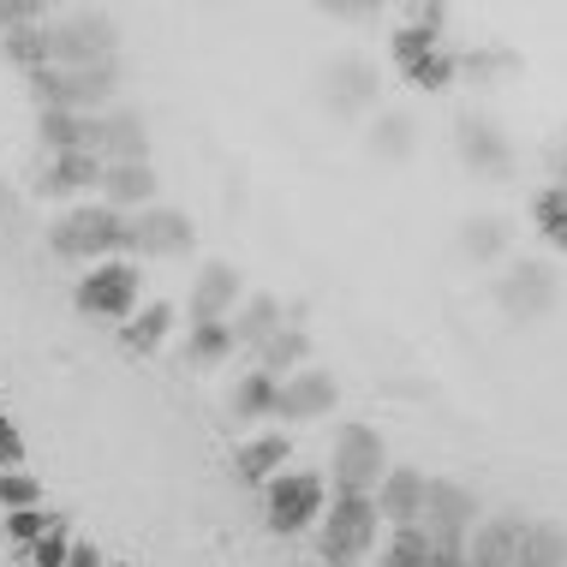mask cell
Here are the masks:
<instances>
[{"label": "cell", "mask_w": 567, "mask_h": 567, "mask_svg": "<svg viewBox=\"0 0 567 567\" xmlns=\"http://www.w3.org/2000/svg\"><path fill=\"white\" fill-rule=\"evenodd\" d=\"M49 251L54 257H79V264H109L126 251V216L109 204H79L49 227Z\"/></svg>", "instance_id": "1"}, {"label": "cell", "mask_w": 567, "mask_h": 567, "mask_svg": "<svg viewBox=\"0 0 567 567\" xmlns=\"http://www.w3.org/2000/svg\"><path fill=\"white\" fill-rule=\"evenodd\" d=\"M382 514L371 496H334V514L317 519V556L329 567H359L377 549Z\"/></svg>", "instance_id": "2"}, {"label": "cell", "mask_w": 567, "mask_h": 567, "mask_svg": "<svg viewBox=\"0 0 567 567\" xmlns=\"http://www.w3.org/2000/svg\"><path fill=\"white\" fill-rule=\"evenodd\" d=\"M472 526H478V502L460 484L431 478V496H424V514H419V532L431 538V556H466Z\"/></svg>", "instance_id": "3"}, {"label": "cell", "mask_w": 567, "mask_h": 567, "mask_svg": "<svg viewBox=\"0 0 567 567\" xmlns=\"http://www.w3.org/2000/svg\"><path fill=\"white\" fill-rule=\"evenodd\" d=\"M137 293H144V269H137L132 257H109V264H96L84 275L72 299H79L84 317H120V323H132Z\"/></svg>", "instance_id": "4"}, {"label": "cell", "mask_w": 567, "mask_h": 567, "mask_svg": "<svg viewBox=\"0 0 567 567\" xmlns=\"http://www.w3.org/2000/svg\"><path fill=\"white\" fill-rule=\"evenodd\" d=\"M382 472H389L382 436L371 424H341V436H334V496H371Z\"/></svg>", "instance_id": "5"}, {"label": "cell", "mask_w": 567, "mask_h": 567, "mask_svg": "<svg viewBox=\"0 0 567 567\" xmlns=\"http://www.w3.org/2000/svg\"><path fill=\"white\" fill-rule=\"evenodd\" d=\"M264 519L281 538L317 526V519H323V478H311V472H275L264 484Z\"/></svg>", "instance_id": "6"}, {"label": "cell", "mask_w": 567, "mask_h": 567, "mask_svg": "<svg viewBox=\"0 0 567 567\" xmlns=\"http://www.w3.org/2000/svg\"><path fill=\"white\" fill-rule=\"evenodd\" d=\"M556 269L549 264H532V257H519V264H508V275L496 281V305L514 317V323H538V317L556 311Z\"/></svg>", "instance_id": "7"}, {"label": "cell", "mask_w": 567, "mask_h": 567, "mask_svg": "<svg viewBox=\"0 0 567 567\" xmlns=\"http://www.w3.org/2000/svg\"><path fill=\"white\" fill-rule=\"evenodd\" d=\"M192 245H197V227H192V216H179V209L150 204L126 221V251L132 257H186Z\"/></svg>", "instance_id": "8"}, {"label": "cell", "mask_w": 567, "mask_h": 567, "mask_svg": "<svg viewBox=\"0 0 567 567\" xmlns=\"http://www.w3.org/2000/svg\"><path fill=\"white\" fill-rule=\"evenodd\" d=\"M96 60H114V24L109 19H72L49 30V66L79 72L96 66Z\"/></svg>", "instance_id": "9"}, {"label": "cell", "mask_w": 567, "mask_h": 567, "mask_svg": "<svg viewBox=\"0 0 567 567\" xmlns=\"http://www.w3.org/2000/svg\"><path fill=\"white\" fill-rule=\"evenodd\" d=\"M341 389H334L329 371H293L287 382H275V406L269 419H287V424H305V419H329Z\"/></svg>", "instance_id": "10"}, {"label": "cell", "mask_w": 567, "mask_h": 567, "mask_svg": "<svg viewBox=\"0 0 567 567\" xmlns=\"http://www.w3.org/2000/svg\"><path fill=\"white\" fill-rule=\"evenodd\" d=\"M245 281L234 264H204L192 281V323H227V311L239 305Z\"/></svg>", "instance_id": "11"}, {"label": "cell", "mask_w": 567, "mask_h": 567, "mask_svg": "<svg viewBox=\"0 0 567 567\" xmlns=\"http://www.w3.org/2000/svg\"><path fill=\"white\" fill-rule=\"evenodd\" d=\"M424 496H431V478L424 472H382V484H377V514L389 519V526H419V514H424Z\"/></svg>", "instance_id": "12"}, {"label": "cell", "mask_w": 567, "mask_h": 567, "mask_svg": "<svg viewBox=\"0 0 567 567\" xmlns=\"http://www.w3.org/2000/svg\"><path fill=\"white\" fill-rule=\"evenodd\" d=\"M114 90H120V66L114 60H96V66L66 72V102H60V109L66 114H109Z\"/></svg>", "instance_id": "13"}, {"label": "cell", "mask_w": 567, "mask_h": 567, "mask_svg": "<svg viewBox=\"0 0 567 567\" xmlns=\"http://www.w3.org/2000/svg\"><path fill=\"white\" fill-rule=\"evenodd\" d=\"M460 156H466V167H478V174H508L514 167V150H508V137H502L489 120H478V114H466L460 120Z\"/></svg>", "instance_id": "14"}, {"label": "cell", "mask_w": 567, "mask_h": 567, "mask_svg": "<svg viewBox=\"0 0 567 567\" xmlns=\"http://www.w3.org/2000/svg\"><path fill=\"white\" fill-rule=\"evenodd\" d=\"M519 538H526V519H484V526H472L466 567H514Z\"/></svg>", "instance_id": "15"}, {"label": "cell", "mask_w": 567, "mask_h": 567, "mask_svg": "<svg viewBox=\"0 0 567 567\" xmlns=\"http://www.w3.org/2000/svg\"><path fill=\"white\" fill-rule=\"evenodd\" d=\"M102 174H109V162L96 156V150H72V156H54L49 162V179H42V197H79L96 186L102 192Z\"/></svg>", "instance_id": "16"}, {"label": "cell", "mask_w": 567, "mask_h": 567, "mask_svg": "<svg viewBox=\"0 0 567 567\" xmlns=\"http://www.w3.org/2000/svg\"><path fill=\"white\" fill-rule=\"evenodd\" d=\"M102 162H109V167H120V162H150L144 114H132V109H109V114H102Z\"/></svg>", "instance_id": "17"}, {"label": "cell", "mask_w": 567, "mask_h": 567, "mask_svg": "<svg viewBox=\"0 0 567 567\" xmlns=\"http://www.w3.org/2000/svg\"><path fill=\"white\" fill-rule=\"evenodd\" d=\"M102 204L109 209H150L156 204V167L150 162H120L102 174Z\"/></svg>", "instance_id": "18"}, {"label": "cell", "mask_w": 567, "mask_h": 567, "mask_svg": "<svg viewBox=\"0 0 567 567\" xmlns=\"http://www.w3.org/2000/svg\"><path fill=\"white\" fill-rule=\"evenodd\" d=\"M287 454H293V442H287L281 431L239 442V454H234V472H239V484H269L275 472L287 466Z\"/></svg>", "instance_id": "19"}, {"label": "cell", "mask_w": 567, "mask_h": 567, "mask_svg": "<svg viewBox=\"0 0 567 567\" xmlns=\"http://www.w3.org/2000/svg\"><path fill=\"white\" fill-rule=\"evenodd\" d=\"M257 359H264L257 371H269L275 382H281V377H293L299 364L311 359V334H305V329H287V323H281V329H275L264 347H257Z\"/></svg>", "instance_id": "20"}, {"label": "cell", "mask_w": 567, "mask_h": 567, "mask_svg": "<svg viewBox=\"0 0 567 567\" xmlns=\"http://www.w3.org/2000/svg\"><path fill=\"white\" fill-rule=\"evenodd\" d=\"M174 305L167 299H156V305H144V311H132V323L120 329V341H126L132 352H156L162 341H167V329H174Z\"/></svg>", "instance_id": "21"}, {"label": "cell", "mask_w": 567, "mask_h": 567, "mask_svg": "<svg viewBox=\"0 0 567 567\" xmlns=\"http://www.w3.org/2000/svg\"><path fill=\"white\" fill-rule=\"evenodd\" d=\"M275 329H281V299H269V293H251L245 311L234 317V341L239 347H264Z\"/></svg>", "instance_id": "22"}, {"label": "cell", "mask_w": 567, "mask_h": 567, "mask_svg": "<svg viewBox=\"0 0 567 567\" xmlns=\"http://www.w3.org/2000/svg\"><path fill=\"white\" fill-rule=\"evenodd\" d=\"M436 54H442V49H436V37H431V30H419V24L394 30V66H401L412 84H419L424 72L436 66Z\"/></svg>", "instance_id": "23"}, {"label": "cell", "mask_w": 567, "mask_h": 567, "mask_svg": "<svg viewBox=\"0 0 567 567\" xmlns=\"http://www.w3.org/2000/svg\"><path fill=\"white\" fill-rule=\"evenodd\" d=\"M460 251H466L472 264L502 257V251H508V221H502V216H472L466 227H460Z\"/></svg>", "instance_id": "24"}, {"label": "cell", "mask_w": 567, "mask_h": 567, "mask_svg": "<svg viewBox=\"0 0 567 567\" xmlns=\"http://www.w3.org/2000/svg\"><path fill=\"white\" fill-rule=\"evenodd\" d=\"M329 84H334V102H341V109H364V102L377 96V72L364 66V60H334Z\"/></svg>", "instance_id": "25"}, {"label": "cell", "mask_w": 567, "mask_h": 567, "mask_svg": "<svg viewBox=\"0 0 567 567\" xmlns=\"http://www.w3.org/2000/svg\"><path fill=\"white\" fill-rule=\"evenodd\" d=\"M0 49H7V60H19V66H24V79H30V72H42V66H49V24L7 30V37H0Z\"/></svg>", "instance_id": "26"}, {"label": "cell", "mask_w": 567, "mask_h": 567, "mask_svg": "<svg viewBox=\"0 0 567 567\" xmlns=\"http://www.w3.org/2000/svg\"><path fill=\"white\" fill-rule=\"evenodd\" d=\"M532 221H538V234L556 245V251H567V186H544L532 197Z\"/></svg>", "instance_id": "27"}, {"label": "cell", "mask_w": 567, "mask_h": 567, "mask_svg": "<svg viewBox=\"0 0 567 567\" xmlns=\"http://www.w3.org/2000/svg\"><path fill=\"white\" fill-rule=\"evenodd\" d=\"M234 323H192V341H186V359L192 364H221L234 352Z\"/></svg>", "instance_id": "28"}, {"label": "cell", "mask_w": 567, "mask_h": 567, "mask_svg": "<svg viewBox=\"0 0 567 567\" xmlns=\"http://www.w3.org/2000/svg\"><path fill=\"white\" fill-rule=\"evenodd\" d=\"M371 150L382 162H406L412 156V120L406 114H382L371 126Z\"/></svg>", "instance_id": "29"}, {"label": "cell", "mask_w": 567, "mask_h": 567, "mask_svg": "<svg viewBox=\"0 0 567 567\" xmlns=\"http://www.w3.org/2000/svg\"><path fill=\"white\" fill-rule=\"evenodd\" d=\"M269 406H275V377L269 371L239 377V389H234V412H239V419H269Z\"/></svg>", "instance_id": "30"}, {"label": "cell", "mask_w": 567, "mask_h": 567, "mask_svg": "<svg viewBox=\"0 0 567 567\" xmlns=\"http://www.w3.org/2000/svg\"><path fill=\"white\" fill-rule=\"evenodd\" d=\"M382 567H431V538L419 526H394V544L382 549Z\"/></svg>", "instance_id": "31"}, {"label": "cell", "mask_w": 567, "mask_h": 567, "mask_svg": "<svg viewBox=\"0 0 567 567\" xmlns=\"http://www.w3.org/2000/svg\"><path fill=\"white\" fill-rule=\"evenodd\" d=\"M66 549H72V526H66V514H54V526L24 549V561L30 567H66Z\"/></svg>", "instance_id": "32"}, {"label": "cell", "mask_w": 567, "mask_h": 567, "mask_svg": "<svg viewBox=\"0 0 567 567\" xmlns=\"http://www.w3.org/2000/svg\"><path fill=\"white\" fill-rule=\"evenodd\" d=\"M49 526H54V514H49V508H12L7 519H0V532H7V538L19 544V549H30Z\"/></svg>", "instance_id": "33"}, {"label": "cell", "mask_w": 567, "mask_h": 567, "mask_svg": "<svg viewBox=\"0 0 567 567\" xmlns=\"http://www.w3.org/2000/svg\"><path fill=\"white\" fill-rule=\"evenodd\" d=\"M0 508H42V484L30 472H0Z\"/></svg>", "instance_id": "34"}, {"label": "cell", "mask_w": 567, "mask_h": 567, "mask_svg": "<svg viewBox=\"0 0 567 567\" xmlns=\"http://www.w3.org/2000/svg\"><path fill=\"white\" fill-rule=\"evenodd\" d=\"M454 66L472 72V79H489V72H514V54H460Z\"/></svg>", "instance_id": "35"}, {"label": "cell", "mask_w": 567, "mask_h": 567, "mask_svg": "<svg viewBox=\"0 0 567 567\" xmlns=\"http://www.w3.org/2000/svg\"><path fill=\"white\" fill-rule=\"evenodd\" d=\"M19 460H24V442L7 419H0V472H19Z\"/></svg>", "instance_id": "36"}, {"label": "cell", "mask_w": 567, "mask_h": 567, "mask_svg": "<svg viewBox=\"0 0 567 567\" xmlns=\"http://www.w3.org/2000/svg\"><path fill=\"white\" fill-rule=\"evenodd\" d=\"M549 186H567V132L549 144Z\"/></svg>", "instance_id": "37"}, {"label": "cell", "mask_w": 567, "mask_h": 567, "mask_svg": "<svg viewBox=\"0 0 567 567\" xmlns=\"http://www.w3.org/2000/svg\"><path fill=\"white\" fill-rule=\"evenodd\" d=\"M66 567H109V561H102V549H96V544H79V538H72Z\"/></svg>", "instance_id": "38"}]
</instances>
